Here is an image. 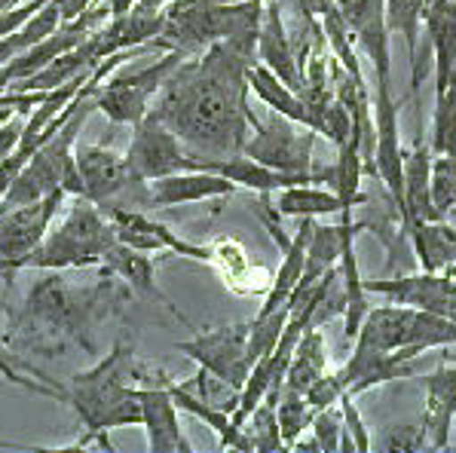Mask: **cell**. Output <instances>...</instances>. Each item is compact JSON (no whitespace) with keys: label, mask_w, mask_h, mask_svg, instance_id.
<instances>
[{"label":"cell","mask_w":456,"mask_h":453,"mask_svg":"<svg viewBox=\"0 0 456 453\" xmlns=\"http://www.w3.org/2000/svg\"><path fill=\"white\" fill-rule=\"evenodd\" d=\"M257 44L221 40L206 53L184 59L159 89L157 114L196 159H224L242 153L255 110L248 108V68Z\"/></svg>","instance_id":"6da1fadb"},{"label":"cell","mask_w":456,"mask_h":453,"mask_svg":"<svg viewBox=\"0 0 456 453\" xmlns=\"http://www.w3.org/2000/svg\"><path fill=\"white\" fill-rule=\"evenodd\" d=\"M132 365H129V350L126 346H114V352L104 355L95 368L71 377L68 386L55 383V389L34 386L31 380L19 377V386H28L34 392L53 395L59 401H68L74 408V414L80 417V423L86 426V438H83L77 448L83 444H108L110 429L123 426H142V401H138V389L129 383Z\"/></svg>","instance_id":"7a4b0ae2"},{"label":"cell","mask_w":456,"mask_h":453,"mask_svg":"<svg viewBox=\"0 0 456 453\" xmlns=\"http://www.w3.org/2000/svg\"><path fill=\"white\" fill-rule=\"evenodd\" d=\"M117 236V227L93 199L74 197L68 214L55 227H49L37 248L22 257L19 270H46V273H61V270H86L102 267L104 252H108Z\"/></svg>","instance_id":"3957f363"},{"label":"cell","mask_w":456,"mask_h":453,"mask_svg":"<svg viewBox=\"0 0 456 453\" xmlns=\"http://www.w3.org/2000/svg\"><path fill=\"white\" fill-rule=\"evenodd\" d=\"M74 159L80 169L86 199H93L102 212L110 208H151V190L147 181H142L126 163V153L110 150L108 144H74Z\"/></svg>","instance_id":"277c9868"},{"label":"cell","mask_w":456,"mask_h":453,"mask_svg":"<svg viewBox=\"0 0 456 453\" xmlns=\"http://www.w3.org/2000/svg\"><path fill=\"white\" fill-rule=\"evenodd\" d=\"M315 142H319V132L306 129L300 123L289 120V117L270 110V117H257L251 120V135L248 142L242 144V153L257 163L270 166L276 172H285V175H319L315 169Z\"/></svg>","instance_id":"5b68a950"},{"label":"cell","mask_w":456,"mask_h":453,"mask_svg":"<svg viewBox=\"0 0 456 453\" xmlns=\"http://www.w3.org/2000/svg\"><path fill=\"white\" fill-rule=\"evenodd\" d=\"M187 55L178 50H166L157 61H151L142 71L108 77L102 86L95 89V110H102L110 123L117 126H135L147 117L151 101L159 95L166 80L175 74V68L184 61Z\"/></svg>","instance_id":"8992f818"},{"label":"cell","mask_w":456,"mask_h":453,"mask_svg":"<svg viewBox=\"0 0 456 453\" xmlns=\"http://www.w3.org/2000/svg\"><path fill=\"white\" fill-rule=\"evenodd\" d=\"M175 350L193 359L206 374L221 380L227 389L240 395V389L248 380L251 361H248V322L221 325L212 331H200L191 340H178Z\"/></svg>","instance_id":"52a82bcc"},{"label":"cell","mask_w":456,"mask_h":453,"mask_svg":"<svg viewBox=\"0 0 456 453\" xmlns=\"http://www.w3.org/2000/svg\"><path fill=\"white\" fill-rule=\"evenodd\" d=\"M132 142L126 148V163L142 181H157L175 172H191L196 169V159L191 150L181 144V138L159 120L157 114L147 110L142 123L132 126Z\"/></svg>","instance_id":"ba28073f"},{"label":"cell","mask_w":456,"mask_h":453,"mask_svg":"<svg viewBox=\"0 0 456 453\" xmlns=\"http://www.w3.org/2000/svg\"><path fill=\"white\" fill-rule=\"evenodd\" d=\"M65 190H55L28 206L0 208V273H16L22 257L44 242L59 208L65 206Z\"/></svg>","instance_id":"9c48e42d"},{"label":"cell","mask_w":456,"mask_h":453,"mask_svg":"<svg viewBox=\"0 0 456 453\" xmlns=\"http://www.w3.org/2000/svg\"><path fill=\"white\" fill-rule=\"evenodd\" d=\"M337 6L374 68L377 95H392V34L386 25V0H337Z\"/></svg>","instance_id":"30bf717a"},{"label":"cell","mask_w":456,"mask_h":453,"mask_svg":"<svg viewBox=\"0 0 456 453\" xmlns=\"http://www.w3.org/2000/svg\"><path fill=\"white\" fill-rule=\"evenodd\" d=\"M368 295H380L389 303H404L413 310H429L456 322V279L451 273H419L395 279H364Z\"/></svg>","instance_id":"8fae6325"},{"label":"cell","mask_w":456,"mask_h":453,"mask_svg":"<svg viewBox=\"0 0 456 453\" xmlns=\"http://www.w3.org/2000/svg\"><path fill=\"white\" fill-rule=\"evenodd\" d=\"M104 214L114 221L117 236H120L126 246L138 248V252H147V255L172 252V255L191 257V261H202V263L215 261V248L181 239L172 227L147 218V214L138 212V208H110V212H104Z\"/></svg>","instance_id":"7c38bea8"},{"label":"cell","mask_w":456,"mask_h":453,"mask_svg":"<svg viewBox=\"0 0 456 453\" xmlns=\"http://www.w3.org/2000/svg\"><path fill=\"white\" fill-rule=\"evenodd\" d=\"M426 386V414L419 420L426 435V450L451 448V432L456 420V355H444L432 374L417 377Z\"/></svg>","instance_id":"4fadbf2b"},{"label":"cell","mask_w":456,"mask_h":453,"mask_svg":"<svg viewBox=\"0 0 456 453\" xmlns=\"http://www.w3.org/2000/svg\"><path fill=\"white\" fill-rule=\"evenodd\" d=\"M142 401V426L147 432V448L151 453H191L184 429L178 423V404L159 377L153 386H135Z\"/></svg>","instance_id":"5bb4252c"},{"label":"cell","mask_w":456,"mask_h":453,"mask_svg":"<svg viewBox=\"0 0 456 453\" xmlns=\"http://www.w3.org/2000/svg\"><path fill=\"white\" fill-rule=\"evenodd\" d=\"M147 190H151V202L157 208H172V206H187V202L224 199L240 190V187L224 175H217V172L191 169V172H175V175L147 181Z\"/></svg>","instance_id":"9a60e30c"},{"label":"cell","mask_w":456,"mask_h":453,"mask_svg":"<svg viewBox=\"0 0 456 453\" xmlns=\"http://www.w3.org/2000/svg\"><path fill=\"white\" fill-rule=\"evenodd\" d=\"M257 61L270 68L279 80H285L294 93H300V65L289 28L282 19V0H266L261 31H257Z\"/></svg>","instance_id":"2e32d148"},{"label":"cell","mask_w":456,"mask_h":453,"mask_svg":"<svg viewBox=\"0 0 456 453\" xmlns=\"http://www.w3.org/2000/svg\"><path fill=\"white\" fill-rule=\"evenodd\" d=\"M337 377H340L343 389H346L349 395H362V392H368V389L383 386V383L413 377V361H402L395 352L355 346L349 361L337 371Z\"/></svg>","instance_id":"e0dca14e"},{"label":"cell","mask_w":456,"mask_h":453,"mask_svg":"<svg viewBox=\"0 0 456 453\" xmlns=\"http://www.w3.org/2000/svg\"><path fill=\"white\" fill-rule=\"evenodd\" d=\"M432 144L413 142L404 150V202H402V224L408 230L413 221H435L441 218L432 202Z\"/></svg>","instance_id":"ac0fdd59"},{"label":"cell","mask_w":456,"mask_h":453,"mask_svg":"<svg viewBox=\"0 0 456 453\" xmlns=\"http://www.w3.org/2000/svg\"><path fill=\"white\" fill-rule=\"evenodd\" d=\"M413 316H417V310L404 303L370 306L359 334H355V346L380 350V352H398L411 337Z\"/></svg>","instance_id":"d6986e66"},{"label":"cell","mask_w":456,"mask_h":453,"mask_svg":"<svg viewBox=\"0 0 456 453\" xmlns=\"http://www.w3.org/2000/svg\"><path fill=\"white\" fill-rule=\"evenodd\" d=\"M98 61H102V55H98L95 31H93L89 37H83L74 50L61 53L55 61H49L44 71H37L22 83H16L12 89H16V93H49V89H59V86H65V83L77 80V77L89 74Z\"/></svg>","instance_id":"ffe728a7"},{"label":"cell","mask_w":456,"mask_h":453,"mask_svg":"<svg viewBox=\"0 0 456 453\" xmlns=\"http://www.w3.org/2000/svg\"><path fill=\"white\" fill-rule=\"evenodd\" d=\"M359 206L362 202L340 197L334 187L322 184H291L276 197V212L282 218H328V214L353 212Z\"/></svg>","instance_id":"44dd1931"},{"label":"cell","mask_w":456,"mask_h":453,"mask_svg":"<svg viewBox=\"0 0 456 453\" xmlns=\"http://www.w3.org/2000/svg\"><path fill=\"white\" fill-rule=\"evenodd\" d=\"M413 252H417L419 270L426 273H444L456 267V227L444 218L435 221H413L408 227Z\"/></svg>","instance_id":"7402d4cb"},{"label":"cell","mask_w":456,"mask_h":453,"mask_svg":"<svg viewBox=\"0 0 456 453\" xmlns=\"http://www.w3.org/2000/svg\"><path fill=\"white\" fill-rule=\"evenodd\" d=\"M102 267H104V273L126 279V282H129L132 288L142 291V295H151V297H157V301H163L168 312H175V316H178L181 322H187V319L178 312V306L168 301L163 291L157 288V282H153V261L147 257V252H138V248L126 246L123 239H117L114 246H110L108 252H104Z\"/></svg>","instance_id":"603a6c76"},{"label":"cell","mask_w":456,"mask_h":453,"mask_svg":"<svg viewBox=\"0 0 456 453\" xmlns=\"http://www.w3.org/2000/svg\"><path fill=\"white\" fill-rule=\"evenodd\" d=\"M426 10L429 0H386V25L389 34H398L408 46L411 61V89L419 95L423 83V61H419V31L426 28Z\"/></svg>","instance_id":"cb8c5ba5"},{"label":"cell","mask_w":456,"mask_h":453,"mask_svg":"<svg viewBox=\"0 0 456 453\" xmlns=\"http://www.w3.org/2000/svg\"><path fill=\"white\" fill-rule=\"evenodd\" d=\"M245 77H248L251 95H257L266 108L276 110V114H282V117H289V120H294V123H300V126L313 129V114H310V108H306V101L300 99V93H294L289 83L279 80L270 68L261 65V61H255Z\"/></svg>","instance_id":"d4e9b609"},{"label":"cell","mask_w":456,"mask_h":453,"mask_svg":"<svg viewBox=\"0 0 456 453\" xmlns=\"http://www.w3.org/2000/svg\"><path fill=\"white\" fill-rule=\"evenodd\" d=\"M328 371V352H325V337H322V328L306 325L304 334H300L297 346H294L289 374H285V386L282 389H294V392H304L313 386L322 374Z\"/></svg>","instance_id":"484cf974"},{"label":"cell","mask_w":456,"mask_h":453,"mask_svg":"<svg viewBox=\"0 0 456 453\" xmlns=\"http://www.w3.org/2000/svg\"><path fill=\"white\" fill-rule=\"evenodd\" d=\"M453 344H456V322L453 319H444V316L429 312V310H417L408 344H404L395 355L402 361H413V359H419V355H426L429 350H444V346H453Z\"/></svg>","instance_id":"4316f807"},{"label":"cell","mask_w":456,"mask_h":453,"mask_svg":"<svg viewBox=\"0 0 456 453\" xmlns=\"http://www.w3.org/2000/svg\"><path fill=\"white\" fill-rule=\"evenodd\" d=\"M432 150L456 153V68L438 77L435 86V120H432Z\"/></svg>","instance_id":"83f0119b"},{"label":"cell","mask_w":456,"mask_h":453,"mask_svg":"<svg viewBox=\"0 0 456 453\" xmlns=\"http://www.w3.org/2000/svg\"><path fill=\"white\" fill-rule=\"evenodd\" d=\"M313 414L315 410L310 408L304 392H294V389H282L276 401V420H279V432H282V441H285V450L294 448L300 441L306 429L313 423Z\"/></svg>","instance_id":"f1b7e54d"},{"label":"cell","mask_w":456,"mask_h":453,"mask_svg":"<svg viewBox=\"0 0 456 453\" xmlns=\"http://www.w3.org/2000/svg\"><path fill=\"white\" fill-rule=\"evenodd\" d=\"M289 316H291L289 306H279V310L251 319L248 322V361L251 365L276 350L279 337H282L285 325H289Z\"/></svg>","instance_id":"f546056e"},{"label":"cell","mask_w":456,"mask_h":453,"mask_svg":"<svg viewBox=\"0 0 456 453\" xmlns=\"http://www.w3.org/2000/svg\"><path fill=\"white\" fill-rule=\"evenodd\" d=\"M245 432L251 438V448L270 453V450H285L282 432H279V420H276V404L273 401H261L251 417L245 420Z\"/></svg>","instance_id":"4dcf8cb0"},{"label":"cell","mask_w":456,"mask_h":453,"mask_svg":"<svg viewBox=\"0 0 456 453\" xmlns=\"http://www.w3.org/2000/svg\"><path fill=\"white\" fill-rule=\"evenodd\" d=\"M432 202L441 218L456 206V153L432 157Z\"/></svg>","instance_id":"1f68e13d"},{"label":"cell","mask_w":456,"mask_h":453,"mask_svg":"<svg viewBox=\"0 0 456 453\" xmlns=\"http://www.w3.org/2000/svg\"><path fill=\"white\" fill-rule=\"evenodd\" d=\"M355 395L343 392L340 401H337V408H340V417H343V444L340 450H359V453H368L374 448V441H370L368 435V426H364L359 408H355Z\"/></svg>","instance_id":"d6a6232c"},{"label":"cell","mask_w":456,"mask_h":453,"mask_svg":"<svg viewBox=\"0 0 456 453\" xmlns=\"http://www.w3.org/2000/svg\"><path fill=\"white\" fill-rule=\"evenodd\" d=\"M313 438L319 444V450L325 453H337L343 444V417H340V408H325V410H315L313 414Z\"/></svg>","instance_id":"836d02e7"},{"label":"cell","mask_w":456,"mask_h":453,"mask_svg":"<svg viewBox=\"0 0 456 453\" xmlns=\"http://www.w3.org/2000/svg\"><path fill=\"white\" fill-rule=\"evenodd\" d=\"M377 450H426V435L423 426H389L383 432V438L374 441Z\"/></svg>","instance_id":"e575fe53"},{"label":"cell","mask_w":456,"mask_h":453,"mask_svg":"<svg viewBox=\"0 0 456 453\" xmlns=\"http://www.w3.org/2000/svg\"><path fill=\"white\" fill-rule=\"evenodd\" d=\"M346 392L343 389V383L337 374H322L319 380L313 383L310 389H306V401H310V408L313 410H325V408H334L337 401H340V395Z\"/></svg>","instance_id":"d590c367"},{"label":"cell","mask_w":456,"mask_h":453,"mask_svg":"<svg viewBox=\"0 0 456 453\" xmlns=\"http://www.w3.org/2000/svg\"><path fill=\"white\" fill-rule=\"evenodd\" d=\"M0 448H6V450H40V448H34V444L10 441V438H0Z\"/></svg>","instance_id":"8d00e7d4"},{"label":"cell","mask_w":456,"mask_h":453,"mask_svg":"<svg viewBox=\"0 0 456 453\" xmlns=\"http://www.w3.org/2000/svg\"><path fill=\"white\" fill-rule=\"evenodd\" d=\"M0 337H4V328H0Z\"/></svg>","instance_id":"74e56055"}]
</instances>
